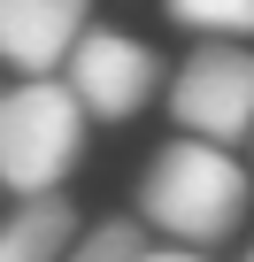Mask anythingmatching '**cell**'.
Instances as JSON below:
<instances>
[{
	"mask_svg": "<svg viewBox=\"0 0 254 262\" xmlns=\"http://www.w3.org/2000/svg\"><path fill=\"white\" fill-rule=\"evenodd\" d=\"M170 116L193 131V139H216V147L246 139V131H254V54L208 39V47L177 70V85H170Z\"/></svg>",
	"mask_w": 254,
	"mask_h": 262,
	"instance_id": "obj_3",
	"label": "cell"
},
{
	"mask_svg": "<svg viewBox=\"0 0 254 262\" xmlns=\"http://www.w3.org/2000/svg\"><path fill=\"white\" fill-rule=\"evenodd\" d=\"M77 147H85V100L70 93V77H24L0 93V185L16 201L62 193Z\"/></svg>",
	"mask_w": 254,
	"mask_h": 262,
	"instance_id": "obj_2",
	"label": "cell"
},
{
	"mask_svg": "<svg viewBox=\"0 0 254 262\" xmlns=\"http://www.w3.org/2000/svg\"><path fill=\"white\" fill-rule=\"evenodd\" d=\"M85 16H93V0H0V62H16L24 77L70 70Z\"/></svg>",
	"mask_w": 254,
	"mask_h": 262,
	"instance_id": "obj_5",
	"label": "cell"
},
{
	"mask_svg": "<svg viewBox=\"0 0 254 262\" xmlns=\"http://www.w3.org/2000/svg\"><path fill=\"white\" fill-rule=\"evenodd\" d=\"M139 262H216V254H200V247H154V254H139Z\"/></svg>",
	"mask_w": 254,
	"mask_h": 262,
	"instance_id": "obj_9",
	"label": "cell"
},
{
	"mask_svg": "<svg viewBox=\"0 0 254 262\" xmlns=\"http://www.w3.org/2000/svg\"><path fill=\"white\" fill-rule=\"evenodd\" d=\"M62 77H70V93L85 100V116L123 123V116H139V108L154 100L162 62H154V47H139L131 31H85Z\"/></svg>",
	"mask_w": 254,
	"mask_h": 262,
	"instance_id": "obj_4",
	"label": "cell"
},
{
	"mask_svg": "<svg viewBox=\"0 0 254 262\" xmlns=\"http://www.w3.org/2000/svg\"><path fill=\"white\" fill-rule=\"evenodd\" d=\"M147 247H139V224H100V231H85L62 262H139Z\"/></svg>",
	"mask_w": 254,
	"mask_h": 262,
	"instance_id": "obj_8",
	"label": "cell"
},
{
	"mask_svg": "<svg viewBox=\"0 0 254 262\" xmlns=\"http://www.w3.org/2000/svg\"><path fill=\"white\" fill-rule=\"evenodd\" d=\"M70 239H77V208L62 193H47V201H24L0 224V262H62Z\"/></svg>",
	"mask_w": 254,
	"mask_h": 262,
	"instance_id": "obj_6",
	"label": "cell"
},
{
	"mask_svg": "<svg viewBox=\"0 0 254 262\" xmlns=\"http://www.w3.org/2000/svg\"><path fill=\"white\" fill-rule=\"evenodd\" d=\"M246 193H254L246 170L216 139H170L139 178V216L162 224L185 247H216V239H231L246 224Z\"/></svg>",
	"mask_w": 254,
	"mask_h": 262,
	"instance_id": "obj_1",
	"label": "cell"
},
{
	"mask_svg": "<svg viewBox=\"0 0 254 262\" xmlns=\"http://www.w3.org/2000/svg\"><path fill=\"white\" fill-rule=\"evenodd\" d=\"M246 262H254V247H246Z\"/></svg>",
	"mask_w": 254,
	"mask_h": 262,
	"instance_id": "obj_10",
	"label": "cell"
},
{
	"mask_svg": "<svg viewBox=\"0 0 254 262\" xmlns=\"http://www.w3.org/2000/svg\"><path fill=\"white\" fill-rule=\"evenodd\" d=\"M170 24L200 39H246L254 31V0H170Z\"/></svg>",
	"mask_w": 254,
	"mask_h": 262,
	"instance_id": "obj_7",
	"label": "cell"
}]
</instances>
